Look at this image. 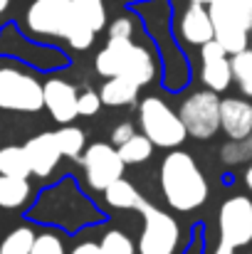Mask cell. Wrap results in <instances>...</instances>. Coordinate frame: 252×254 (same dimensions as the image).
Instances as JSON below:
<instances>
[{
	"label": "cell",
	"mask_w": 252,
	"mask_h": 254,
	"mask_svg": "<svg viewBox=\"0 0 252 254\" xmlns=\"http://www.w3.org/2000/svg\"><path fill=\"white\" fill-rule=\"evenodd\" d=\"M99 254H136V247L129 235H124L121 230H111L101 237Z\"/></svg>",
	"instance_id": "obj_25"
},
{
	"label": "cell",
	"mask_w": 252,
	"mask_h": 254,
	"mask_svg": "<svg viewBox=\"0 0 252 254\" xmlns=\"http://www.w3.org/2000/svg\"><path fill=\"white\" fill-rule=\"evenodd\" d=\"M55 138H57V143H60L62 156H67V158H80V156H82V151H84V131L82 128L65 124L60 131H55Z\"/></svg>",
	"instance_id": "obj_22"
},
{
	"label": "cell",
	"mask_w": 252,
	"mask_h": 254,
	"mask_svg": "<svg viewBox=\"0 0 252 254\" xmlns=\"http://www.w3.org/2000/svg\"><path fill=\"white\" fill-rule=\"evenodd\" d=\"M45 106V84H40L32 74L0 67V109L35 114Z\"/></svg>",
	"instance_id": "obj_6"
},
{
	"label": "cell",
	"mask_w": 252,
	"mask_h": 254,
	"mask_svg": "<svg viewBox=\"0 0 252 254\" xmlns=\"http://www.w3.org/2000/svg\"><path fill=\"white\" fill-rule=\"evenodd\" d=\"M77 91L65 79H50L45 84V106L57 124H70L80 116L77 111Z\"/></svg>",
	"instance_id": "obj_12"
},
{
	"label": "cell",
	"mask_w": 252,
	"mask_h": 254,
	"mask_svg": "<svg viewBox=\"0 0 252 254\" xmlns=\"http://www.w3.org/2000/svg\"><path fill=\"white\" fill-rule=\"evenodd\" d=\"M30 173H32V166L27 161L25 146H5V148H0V175L27 178Z\"/></svg>",
	"instance_id": "obj_19"
},
{
	"label": "cell",
	"mask_w": 252,
	"mask_h": 254,
	"mask_svg": "<svg viewBox=\"0 0 252 254\" xmlns=\"http://www.w3.org/2000/svg\"><path fill=\"white\" fill-rule=\"evenodd\" d=\"M180 119L185 124L188 136L193 138H210L220 128V99L218 91H193L180 104Z\"/></svg>",
	"instance_id": "obj_9"
},
{
	"label": "cell",
	"mask_w": 252,
	"mask_h": 254,
	"mask_svg": "<svg viewBox=\"0 0 252 254\" xmlns=\"http://www.w3.org/2000/svg\"><path fill=\"white\" fill-rule=\"evenodd\" d=\"M215 40L230 52L248 47V35L252 30V0H213L208 5Z\"/></svg>",
	"instance_id": "obj_4"
},
{
	"label": "cell",
	"mask_w": 252,
	"mask_h": 254,
	"mask_svg": "<svg viewBox=\"0 0 252 254\" xmlns=\"http://www.w3.org/2000/svg\"><path fill=\"white\" fill-rule=\"evenodd\" d=\"M220 158L225 166H238V163L252 161V131L245 138H230L220 148Z\"/></svg>",
	"instance_id": "obj_23"
},
{
	"label": "cell",
	"mask_w": 252,
	"mask_h": 254,
	"mask_svg": "<svg viewBox=\"0 0 252 254\" xmlns=\"http://www.w3.org/2000/svg\"><path fill=\"white\" fill-rule=\"evenodd\" d=\"M119 148V156L124 158V163H144V161H149L151 158V153H154V141L146 136V133H134L126 143H121V146H116Z\"/></svg>",
	"instance_id": "obj_20"
},
{
	"label": "cell",
	"mask_w": 252,
	"mask_h": 254,
	"mask_svg": "<svg viewBox=\"0 0 252 254\" xmlns=\"http://www.w3.org/2000/svg\"><path fill=\"white\" fill-rule=\"evenodd\" d=\"M30 254H65V245H62V240L57 235L45 232V235L35 237V245H32Z\"/></svg>",
	"instance_id": "obj_27"
},
{
	"label": "cell",
	"mask_w": 252,
	"mask_h": 254,
	"mask_svg": "<svg viewBox=\"0 0 252 254\" xmlns=\"http://www.w3.org/2000/svg\"><path fill=\"white\" fill-rule=\"evenodd\" d=\"M245 183H248V188L252 190V163H250V168L245 170Z\"/></svg>",
	"instance_id": "obj_32"
},
{
	"label": "cell",
	"mask_w": 252,
	"mask_h": 254,
	"mask_svg": "<svg viewBox=\"0 0 252 254\" xmlns=\"http://www.w3.org/2000/svg\"><path fill=\"white\" fill-rule=\"evenodd\" d=\"M30 197V183L20 175H0V207L15 210Z\"/></svg>",
	"instance_id": "obj_17"
},
{
	"label": "cell",
	"mask_w": 252,
	"mask_h": 254,
	"mask_svg": "<svg viewBox=\"0 0 252 254\" xmlns=\"http://www.w3.org/2000/svg\"><path fill=\"white\" fill-rule=\"evenodd\" d=\"M131 32H134V25H131V20H126V17L114 20L111 27H109V37H131Z\"/></svg>",
	"instance_id": "obj_29"
},
{
	"label": "cell",
	"mask_w": 252,
	"mask_h": 254,
	"mask_svg": "<svg viewBox=\"0 0 252 254\" xmlns=\"http://www.w3.org/2000/svg\"><path fill=\"white\" fill-rule=\"evenodd\" d=\"M228 55L230 52L218 40L203 45V82L213 91H225L233 82V64Z\"/></svg>",
	"instance_id": "obj_11"
},
{
	"label": "cell",
	"mask_w": 252,
	"mask_h": 254,
	"mask_svg": "<svg viewBox=\"0 0 252 254\" xmlns=\"http://www.w3.org/2000/svg\"><path fill=\"white\" fill-rule=\"evenodd\" d=\"M134 133H136V131H134L131 124H119V126H114V131H111V141H114L116 146H121V143H126Z\"/></svg>",
	"instance_id": "obj_30"
},
{
	"label": "cell",
	"mask_w": 252,
	"mask_h": 254,
	"mask_svg": "<svg viewBox=\"0 0 252 254\" xmlns=\"http://www.w3.org/2000/svg\"><path fill=\"white\" fill-rule=\"evenodd\" d=\"M141 86L136 84L134 79L129 77H106L104 86L99 89L101 94V101L109 104V106H124V104H131L136 99Z\"/></svg>",
	"instance_id": "obj_16"
},
{
	"label": "cell",
	"mask_w": 252,
	"mask_h": 254,
	"mask_svg": "<svg viewBox=\"0 0 252 254\" xmlns=\"http://www.w3.org/2000/svg\"><path fill=\"white\" fill-rule=\"evenodd\" d=\"M104 197H106V202L111 207H119V210H139L141 202H144L141 192L129 180H124V178H119L116 183H111L104 190Z\"/></svg>",
	"instance_id": "obj_18"
},
{
	"label": "cell",
	"mask_w": 252,
	"mask_h": 254,
	"mask_svg": "<svg viewBox=\"0 0 252 254\" xmlns=\"http://www.w3.org/2000/svg\"><path fill=\"white\" fill-rule=\"evenodd\" d=\"M75 7H77V12L82 15V20H86L96 32L104 27V22H106L104 0H75Z\"/></svg>",
	"instance_id": "obj_26"
},
{
	"label": "cell",
	"mask_w": 252,
	"mask_h": 254,
	"mask_svg": "<svg viewBox=\"0 0 252 254\" xmlns=\"http://www.w3.org/2000/svg\"><path fill=\"white\" fill-rule=\"evenodd\" d=\"M94 64L101 77H129L139 86L154 79L151 55L144 47L134 45L131 37H109V42L96 55Z\"/></svg>",
	"instance_id": "obj_3"
},
{
	"label": "cell",
	"mask_w": 252,
	"mask_h": 254,
	"mask_svg": "<svg viewBox=\"0 0 252 254\" xmlns=\"http://www.w3.org/2000/svg\"><path fill=\"white\" fill-rule=\"evenodd\" d=\"M220 128L230 138H245L252 131V104H248L245 99H223Z\"/></svg>",
	"instance_id": "obj_15"
},
{
	"label": "cell",
	"mask_w": 252,
	"mask_h": 254,
	"mask_svg": "<svg viewBox=\"0 0 252 254\" xmlns=\"http://www.w3.org/2000/svg\"><path fill=\"white\" fill-rule=\"evenodd\" d=\"M161 190L166 202L178 212H190L208 200V180L203 170L183 151H170L164 158Z\"/></svg>",
	"instance_id": "obj_2"
},
{
	"label": "cell",
	"mask_w": 252,
	"mask_h": 254,
	"mask_svg": "<svg viewBox=\"0 0 252 254\" xmlns=\"http://www.w3.org/2000/svg\"><path fill=\"white\" fill-rule=\"evenodd\" d=\"M193 2H200V5H210L213 0H193Z\"/></svg>",
	"instance_id": "obj_34"
},
{
	"label": "cell",
	"mask_w": 252,
	"mask_h": 254,
	"mask_svg": "<svg viewBox=\"0 0 252 254\" xmlns=\"http://www.w3.org/2000/svg\"><path fill=\"white\" fill-rule=\"evenodd\" d=\"M35 237L37 235L30 227H17L0 242V254H30L32 245H35Z\"/></svg>",
	"instance_id": "obj_24"
},
{
	"label": "cell",
	"mask_w": 252,
	"mask_h": 254,
	"mask_svg": "<svg viewBox=\"0 0 252 254\" xmlns=\"http://www.w3.org/2000/svg\"><path fill=\"white\" fill-rule=\"evenodd\" d=\"M180 35L190 45H205V42L215 40V27H213L208 5H200V2L188 5V10L183 12V20H180Z\"/></svg>",
	"instance_id": "obj_14"
},
{
	"label": "cell",
	"mask_w": 252,
	"mask_h": 254,
	"mask_svg": "<svg viewBox=\"0 0 252 254\" xmlns=\"http://www.w3.org/2000/svg\"><path fill=\"white\" fill-rule=\"evenodd\" d=\"M230 64H233V79L238 82L240 91L252 96V50H240L230 57Z\"/></svg>",
	"instance_id": "obj_21"
},
{
	"label": "cell",
	"mask_w": 252,
	"mask_h": 254,
	"mask_svg": "<svg viewBox=\"0 0 252 254\" xmlns=\"http://www.w3.org/2000/svg\"><path fill=\"white\" fill-rule=\"evenodd\" d=\"M252 242V200L235 195L220 207V242L213 254H235Z\"/></svg>",
	"instance_id": "obj_7"
},
{
	"label": "cell",
	"mask_w": 252,
	"mask_h": 254,
	"mask_svg": "<svg viewBox=\"0 0 252 254\" xmlns=\"http://www.w3.org/2000/svg\"><path fill=\"white\" fill-rule=\"evenodd\" d=\"M25 153H27V161L32 166V173L40 175V178H47L62 158V151H60V143H57L55 133L32 136L25 143Z\"/></svg>",
	"instance_id": "obj_13"
},
{
	"label": "cell",
	"mask_w": 252,
	"mask_h": 254,
	"mask_svg": "<svg viewBox=\"0 0 252 254\" xmlns=\"http://www.w3.org/2000/svg\"><path fill=\"white\" fill-rule=\"evenodd\" d=\"M139 121H141V131L159 148H175L188 136L180 114H175L166 101L159 99V96H149V99L141 101Z\"/></svg>",
	"instance_id": "obj_5"
},
{
	"label": "cell",
	"mask_w": 252,
	"mask_h": 254,
	"mask_svg": "<svg viewBox=\"0 0 252 254\" xmlns=\"http://www.w3.org/2000/svg\"><path fill=\"white\" fill-rule=\"evenodd\" d=\"M7 5H10V0H0V12H2V10H5Z\"/></svg>",
	"instance_id": "obj_33"
},
{
	"label": "cell",
	"mask_w": 252,
	"mask_h": 254,
	"mask_svg": "<svg viewBox=\"0 0 252 254\" xmlns=\"http://www.w3.org/2000/svg\"><path fill=\"white\" fill-rule=\"evenodd\" d=\"M101 94H96V91H82L80 94V99H77V111H80V116H94L99 109H101Z\"/></svg>",
	"instance_id": "obj_28"
},
{
	"label": "cell",
	"mask_w": 252,
	"mask_h": 254,
	"mask_svg": "<svg viewBox=\"0 0 252 254\" xmlns=\"http://www.w3.org/2000/svg\"><path fill=\"white\" fill-rule=\"evenodd\" d=\"M72 254H99V245H94V242H84V245H80L77 250H72Z\"/></svg>",
	"instance_id": "obj_31"
},
{
	"label": "cell",
	"mask_w": 252,
	"mask_h": 254,
	"mask_svg": "<svg viewBox=\"0 0 252 254\" xmlns=\"http://www.w3.org/2000/svg\"><path fill=\"white\" fill-rule=\"evenodd\" d=\"M84 175L91 190H106L111 183H116L119 178H124V158L119 156V148L109 146V143H91L82 156Z\"/></svg>",
	"instance_id": "obj_10"
},
{
	"label": "cell",
	"mask_w": 252,
	"mask_h": 254,
	"mask_svg": "<svg viewBox=\"0 0 252 254\" xmlns=\"http://www.w3.org/2000/svg\"><path fill=\"white\" fill-rule=\"evenodd\" d=\"M27 27L35 35L65 37L75 50H86L94 42V27L82 20L75 0H35L27 7Z\"/></svg>",
	"instance_id": "obj_1"
},
{
	"label": "cell",
	"mask_w": 252,
	"mask_h": 254,
	"mask_svg": "<svg viewBox=\"0 0 252 254\" xmlns=\"http://www.w3.org/2000/svg\"><path fill=\"white\" fill-rule=\"evenodd\" d=\"M139 212L144 215V232L139 240V254H175L180 245V227L166 210H159L141 202Z\"/></svg>",
	"instance_id": "obj_8"
}]
</instances>
